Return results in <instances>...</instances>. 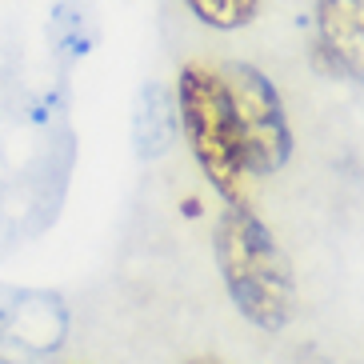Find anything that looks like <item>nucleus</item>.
Masks as SVG:
<instances>
[{"mask_svg":"<svg viewBox=\"0 0 364 364\" xmlns=\"http://www.w3.org/2000/svg\"><path fill=\"white\" fill-rule=\"evenodd\" d=\"M216 268L236 312L260 332H280L296 312V277L284 248L248 204H228L213 232Z\"/></svg>","mask_w":364,"mask_h":364,"instance_id":"1","label":"nucleus"},{"mask_svg":"<svg viewBox=\"0 0 364 364\" xmlns=\"http://www.w3.org/2000/svg\"><path fill=\"white\" fill-rule=\"evenodd\" d=\"M176 124H181L193 161L208 176L225 204H248V168L245 140L236 129L232 100H228L220 68L188 60L176 76Z\"/></svg>","mask_w":364,"mask_h":364,"instance_id":"2","label":"nucleus"},{"mask_svg":"<svg viewBox=\"0 0 364 364\" xmlns=\"http://www.w3.org/2000/svg\"><path fill=\"white\" fill-rule=\"evenodd\" d=\"M220 76H225L228 100H232V117L236 129H240V140H245L252 176L280 172L292 156V129L277 85L252 65H228L220 68Z\"/></svg>","mask_w":364,"mask_h":364,"instance_id":"3","label":"nucleus"},{"mask_svg":"<svg viewBox=\"0 0 364 364\" xmlns=\"http://www.w3.org/2000/svg\"><path fill=\"white\" fill-rule=\"evenodd\" d=\"M68 336V309L56 292L0 284V356H48Z\"/></svg>","mask_w":364,"mask_h":364,"instance_id":"4","label":"nucleus"},{"mask_svg":"<svg viewBox=\"0 0 364 364\" xmlns=\"http://www.w3.org/2000/svg\"><path fill=\"white\" fill-rule=\"evenodd\" d=\"M316 56L364 85V0H316Z\"/></svg>","mask_w":364,"mask_h":364,"instance_id":"5","label":"nucleus"},{"mask_svg":"<svg viewBox=\"0 0 364 364\" xmlns=\"http://www.w3.org/2000/svg\"><path fill=\"white\" fill-rule=\"evenodd\" d=\"M176 136V100L164 92V88L149 85L136 100V117H132V140H136V152L144 161H156L164 156Z\"/></svg>","mask_w":364,"mask_h":364,"instance_id":"6","label":"nucleus"},{"mask_svg":"<svg viewBox=\"0 0 364 364\" xmlns=\"http://www.w3.org/2000/svg\"><path fill=\"white\" fill-rule=\"evenodd\" d=\"M184 4L204 28H216V33L248 28L260 12V0H184Z\"/></svg>","mask_w":364,"mask_h":364,"instance_id":"7","label":"nucleus"},{"mask_svg":"<svg viewBox=\"0 0 364 364\" xmlns=\"http://www.w3.org/2000/svg\"><path fill=\"white\" fill-rule=\"evenodd\" d=\"M193 364H220V360H213V356H200V360H193Z\"/></svg>","mask_w":364,"mask_h":364,"instance_id":"8","label":"nucleus"},{"mask_svg":"<svg viewBox=\"0 0 364 364\" xmlns=\"http://www.w3.org/2000/svg\"><path fill=\"white\" fill-rule=\"evenodd\" d=\"M0 364H12V360H9V356H0Z\"/></svg>","mask_w":364,"mask_h":364,"instance_id":"9","label":"nucleus"}]
</instances>
